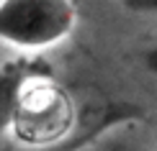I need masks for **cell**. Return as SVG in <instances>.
I'll list each match as a JSON object with an SVG mask.
<instances>
[{
	"label": "cell",
	"instance_id": "cell-2",
	"mask_svg": "<svg viewBox=\"0 0 157 151\" xmlns=\"http://www.w3.org/2000/svg\"><path fill=\"white\" fill-rule=\"evenodd\" d=\"M75 23L72 0H0V44L23 51L62 44Z\"/></svg>",
	"mask_w": 157,
	"mask_h": 151
},
{
	"label": "cell",
	"instance_id": "cell-1",
	"mask_svg": "<svg viewBox=\"0 0 157 151\" xmlns=\"http://www.w3.org/2000/svg\"><path fill=\"white\" fill-rule=\"evenodd\" d=\"M75 102L62 84L49 77H21L10 92L8 126L21 146L47 149L57 146L75 128Z\"/></svg>",
	"mask_w": 157,
	"mask_h": 151
},
{
	"label": "cell",
	"instance_id": "cell-3",
	"mask_svg": "<svg viewBox=\"0 0 157 151\" xmlns=\"http://www.w3.org/2000/svg\"><path fill=\"white\" fill-rule=\"evenodd\" d=\"M80 151H142V143L136 138V133L126 126H116L106 128L90 138Z\"/></svg>",
	"mask_w": 157,
	"mask_h": 151
},
{
	"label": "cell",
	"instance_id": "cell-5",
	"mask_svg": "<svg viewBox=\"0 0 157 151\" xmlns=\"http://www.w3.org/2000/svg\"><path fill=\"white\" fill-rule=\"evenodd\" d=\"M121 5L132 13H142V16H155L157 13V0H121Z\"/></svg>",
	"mask_w": 157,
	"mask_h": 151
},
{
	"label": "cell",
	"instance_id": "cell-4",
	"mask_svg": "<svg viewBox=\"0 0 157 151\" xmlns=\"http://www.w3.org/2000/svg\"><path fill=\"white\" fill-rule=\"evenodd\" d=\"M139 62H142V67H144L152 77H157V38H155L152 44H147V46L142 49Z\"/></svg>",
	"mask_w": 157,
	"mask_h": 151
}]
</instances>
